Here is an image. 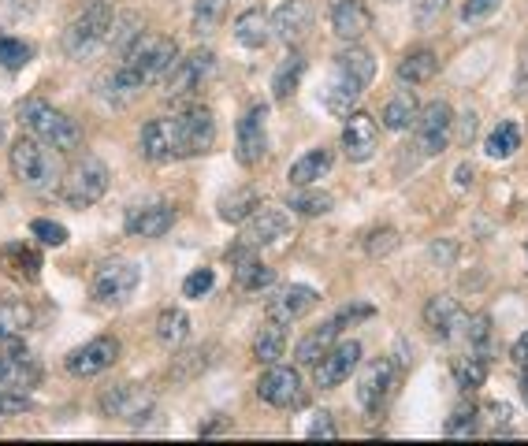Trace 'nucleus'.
<instances>
[{
    "instance_id": "1",
    "label": "nucleus",
    "mask_w": 528,
    "mask_h": 446,
    "mask_svg": "<svg viewBox=\"0 0 528 446\" xmlns=\"http://www.w3.org/2000/svg\"><path fill=\"white\" fill-rule=\"evenodd\" d=\"M123 60L112 67V75L101 79V93H105L112 105H127L134 93H142L146 86L160 82L172 64L179 60V45L172 38H164V34H138V38L123 49Z\"/></svg>"
},
{
    "instance_id": "2",
    "label": "nucleus",
    "mask_w": 528,
    "mask_h": 446,
    "mask_svg": "<svg viewBox=\"0 0 528 446\" xmlns=\"http://www.w3.org/2000/svg\"><path fill=\"white\" fill-rule=\"evenodd\" d=\"M372 75H376V60H372L369 49H361L350 41V49L331 60V79L324 86V108L331 116H350L354 105L361 101V93L369 90Z\"/></svg>"
},
{
    "instance_id": "3",
    "label": "nucleus",
    "mask_w": 528,
    "mask_h": 446,
    "mask_svg": "<svg viewBox=\"0 0 528 446\" xmlns=\"http://www.w3.org/2000/svg\"><path fill=\"white\" fill-rule=\"evenodd\" d=\"M12 175L19 183L34 190V194H49L64 183V164H60V149H53L49 142H41L34 134H19L8 153Z\"/></svg>"
},
{
    "instance_id": "4",
    "label": "nucleus",
    "mask_w": 528,
    "mask_h": 446,
    "mask_svg": "<svg viewBox=\"0 0 528 446\" xmlns=\"http://www.w3.org/2000/svg\"><path fill=\"white\" fill-rule=\"evenodd\" d=\"M19 123H23V131H30L41 142H49L60 153H71V149L82 145L79 123L67 116V112L53 108L49 101H38V97H30V101L19 105Z\"/></svg>"
},
{
    "instance_id": "5",
    "label": "nucleus",
    "mask_w": 528,
    "mask_h": 446,
    "mask_svg": "<svg viewBox=\"0 0 528 446\" xmlns=\"http://www.w3.org/2000/svg\"><path fill=\"white\" fill-rule=\"evenodd\" d=\"M112 19H116V4L112 0H90L64 30V53L71 60H86L97 49H105L108 30H112Z\"/></svg>"
},
{
    "instance_id": "6",
    "label": "nucleus",
    "mask_w": 528,
    "mask_h": 446,
    "mask_svg": "<svg viewBox=\"0 0 528 446\" xmlns=\"http://www.w3.org/2000/svg\"><path fill=\"white\" fill-rule=\"evenodd\" d=\"M164 123H168V138H172L175 160L201 157V153H209L212 145H216V119H212L209 108L190 105V108H183V112L164 116Z\"/></svg>"
},
{
    "instance_id": "7",
    "label": "nucleus",
    "mask_w": 528,
    "mask_h": 446,
    "mask_svg": "<svg viewBox=\"0 0 528 446\" xmlns=\"http://www.w3.org/2000/svg\"><path fill=\"white\" fill-rule=\"evenodd\" d=\"M108 190V164L101 157H82L64 171V183H60V197H64L71 209H90L97 205Z\"/></svg>"
},
{
    "instance_id": "8",
    "label": "nucleus",
    "mask_w": 528,
    "mask_h": 446,
    "mask_svg": "<svg viewBox=\"0 0 528 446\" xmlns=\"http://www.w3.org/2000/svg\"><path fill=\"white\" fill-rule=\"evenodd\" d=\"M138 279H142L138 264L123 261V257H112V261L97 264V272L90 279V294L101 305H123L138 290Z\"/></svg>"
},
{
    "instance_id": "9",
    "label": "nucleus",
    "mask_w": 528,
    "mask_h": 446,
    "mask_svg": "<svg viewBox=\"0 0 528 446\" xmlns=\"http://www.w3.org/2000/svg\"><path fill=\"white\" fill-rule=\"evenodd\" d=\"M101 413L112 420H123V424H146L157 409V394L149 387H138V383H119V387H108L101 394Z\"/></svg>"
},
{
    "instance_id": "10",
    "label": "nucleus",
    "mask_w": 528,
    "mask_h": 446,
    "mask_svg": "<svg viewBox=\"0 0 528 446\" xmlns=\"http://www.w3.org/2000/svg\"><path fill=\"white\" fill-rule=\"evenodd\" d=\"M212 67H216V53L212 49H194L190 56L183 60H175L172 71L164 75V97L168 101H186V97H194L201 90V82L212 75Z\"/></svg>"
},
{
    "instance_id": "11",
    "label": "nucleus",
    "mask_w": 528,
    "mask_h": 446,
    "mask_svg": "<svg viewBox=\"0 0 528 446\" xmlns=\"http://www.w3.org/2000/svg\"><path fill=\"white\" fill-rule=\"evenodd\" d=\"M119 361V339L116 335H97V339L82 342L79 350H71L64 361V368L75 380H93Z\"/></svg>"
},
{
    "instance_id": "12",
    "label": "nucleus",
    "mask_w": 528,
    "mask_h": 446,
    "mask_svg": "<svg viewBox=\"0 0 528 446\" xmlns=\"http://www.w3.org/2000/svg\"><path fill=\"white\" fill-rule=\"evenodd\" d=\"M38 365L27 357V342L23 335H4L0 339V387L12 391H30L38 383Z\"/></svg>"
},
{
    "instance_id": "13",
    "label": "nucleus",
    "mask_w": 528,
    "mask_h": 446,
    "mask_svg": "<svg viewBox=\"0 0 528 446\" xmlns=\"http://www.w3.org/2000/svg\"><path fill=\"white\" fill-rule=\"evenodd\" d=\"M264 119H268V108L264 105H253L246 116L238 119L235 157L242 168H257V164L268 157V127H264Z\"/></svg>"
},
{
    "instance_id": "14",
    "label": "nucleus",
    "mask_w": 528,
    "mask_h": 446,
    "mask_svg": "<svg viewBox=\"0 0 528 446\" xmlns=\"http://www.w3.org/2000/svg\"><path fill=\"white\" fill-rule=\"evenodd\" d=\"M257 394H261V402L276 409H298L305 402V387H302V376H298V368H287V365H268L261 380H257Z\"/></svg>"
},
{
    "instance_id": "15",
    "label": "nucleus",
    "mask_w": 528,
    "mask_h": 446,
    "mask_svg": "<svg viewBox=\"0 0 528 446\" xmlns=\"http://www.w3.org/2000/svg\"><path fill=\"white\" fill-rule=\"evenodd\" d=\"M395 387V365L387 357H376L361 368L357 376V406L365 409L369 417H380V409L387 406V394Z\"/></svg>"
},
{
    "instance_id": "16",
    "label": "nucleus",
    "mask_w": 528,
    "mask_h": 446,
    "mask_svg": "<svg viewBox=\"0 0 528 446\" xmlns=\"http://www.w3.org/2000/svg\"><path fill=\"white\" fill-rule=\"evenodd\" d=\"M450 127H454V112L447 101H432L428 108H421L417 116V149L424 157H439L450 142Z\"/></svg>"
},
{
    "instance_id": "17",
    "label": "nucleus",
    "mask_w": 528,
    "mask_h": 446,
    "mask_svg": "<svg viewBox=\"0 0 528 446\" xmlns=\"http://www.w3.org/2000/svg\"><path fill=\"white\" fill-rule=\"evenodd\" d=\"M465 324H469V313L462 309L458 298H450V294H436V298H428V305H424V328L432 331L439 342L462 339Z\"/></svg>"
},
{
    "instance_id": "18",
    "label": "nucleus",
    "mask_w": 528,
    "mask_h": 446,
    "mask_svg": "<svg viewBox=\"0 0 528 446\" xmlns=\"http://www.w3.org/2000/svg\"><path fill=\"white\" fill-rule=\"evenodd\" d=\"M283 238H291V212L287 209H257L250 220L242 223V238L238 242H246L253 250H261V246H276Z\"/></svg>"
},
{
    "instance_id": "19",
    "label": "nucleus",
    "mask_w": 528,
    "mask_h": 446,
    "mask_svg": "<svg viewBox=\"0 0 528 446\" xmlns=\"http://www.w3.org/2000/svg\"><path fill=\"white\" fill-rule=\"evenodd\" d=\"M357 365H361V342L357 339L335 342L328 354L317 361V387L320 391L339 387V383H346L350 376H354Z\"/></svg>"
},
{
    "instance_id": "20",
    "label": "nucleus",
    "mask_w": 528,
    "mask_h": 446,
    "mask_svg": "<svg viewBox=\"0 0 528 446\" xmlns=\"http://www.w3.org/2000/svg\"><path fill=\"white\" fill-rule=\"evenodd\" d=\"M380 149V127L369 112H350L346 116V127H343V153L354 164H365V160L376 157Z\"/></svg>"
},
{
    "instance_id": "21",
    "label": "nucleus",
    "mask_w": 528,
    "mask_h": 446,
    "mask_svg": "<svg viewBox=\"0 0 528 446\" xmlns=\"http://www.w3.org/2000/svg\"><path fill=\"white\" fill-rule=\"evenodd\" d=\"M320 294L313 287H305V283H291V287L276 290V298H268V320H279V324H287L291 328L294 320H302L317 309Z\"/></svg>"
},
{
    "instance_id": "22",
    "label": "nucleus",
    "mask_w": 528,
    "mask_h": 446,
    "mask_svg": "<svg viewBox=\"0 0 528 446\" xmlns=\"http://www.w3.org/2000/svg\"><path fill=\"white\" fill-rule=\"evenodd\" d=\"M313 30V4L309 0H283L272 12V38L283 45H298Z\"/></svg>"
},
{
    "instance_id": "23",
    "label": "nucleus",
    "mask_w": 528,
    "mask_h": 446,
    "mask_svg": "<svg viewBox=\"0 0 528 446\" xmlns=\"http://www.w3.org/2000/svg\"><path fill=\"white\" fill-rule=\"evenodd\" d=\"M331 30L343 41H361L372 30V12L361 0H335L331 4Z\"/></svg>"
},
{
    "instance_id": "24",
    "label": "nucleus",
    "mask_w": 528,
    "mask_h": 446,
    "mask_svg": "<svg viewBox=\"0 0 528 446\" xmlns=\"http://www.w3.org/2000/svg\"><path fill=\"white\" fill-rule=\"evenodd\" d=\"M175 227L172 205H146L127 212V235L131 238H164Z\"/></svg>"
},
{
    "instance_id": "25",
    "label": "nucleus",
    "mask_w": 528,
    "mask_h": 446,
    "mask_svg": "<svg viewBox=\"0 0 528 446\" xmlns=\"http://www.w3.org/2000/svg\"><path fill=\"white\" fill-rule=\"evenodd\" d=\"M235 41L242 49H264L272 41V15L264 8H246L235 19Z\"/></svg>"
},
{
    "instance_id": "26",
    "label": "nucleus",
    "mask_w": 528,
    "mask_h": 446,
    "mask_svg": "<svg viewBox=\"0 0 528 446\" xmlns=\"http://www.w3.org/2000/svg\"><path fill=\"white\" fill-rule=\"evenodd\" d=\"M339 331H343V320H339V316H335V320H328V324H320V328L309 331V335H305V339L298 342V350H294L298 365H313V368H317L320 357H324V354L331 350V346H335Z\"/></svg>"
},
{
    "instance_id": "27",
    "label": "nucleus",
    "mask_w": 528,
    "mask_h": 446,
    "mask_svg": "<svg viewBox=\"0 0 528 446\" xmlns=\"http://www.w3.org/2000/svg\"><path fill=\"white\" fill-rule=\"evenodd\" d=\"M417 116H421V105H417L413 90H395L383 105V127L387 131H410V127H417Z\"/></svg>"
},
{
    "instance_id": "28",
    "label": "nucleus",
    "mask_w": 528,
    "mask_h": 446,
    "mask_svg": "<svg viewBox=\"0 0 528 446\" xmlns=\"http://www.w3.org/2000/svg\"><path fill=\"white\" fill-rule=\"evenodd\" d=\"M0 264H4V272L12 279H19V283H34V279L41 276V257L30 250V246H23V242L4 246V250H0Z\"/></svg>"
},
{
    "instance_id": "29",
    "label": "nucleus",
    "mask_w": 528,
    "mask_h": 446,
    "mask_svg": "<svg viewBox=\"0 0 528 446\" xmlns=\"http://www.w3.org/2000/svg\"><path fill=\"white\" fill-rule=\"evenodd\" d=\"M138 145H142V157H146L149 164H172L175 160V149H172V138H168V123H164V116L149 119L146 127H142Z\"/></svg>"
},
{
    "instance_id": "30",
    "label": "nucleus",
    "mask_w": 528,
    "mask_h": 446,
    "mask_svg": "<svg viewBox=\"0 0 528 446\" xmlns=\"http://www.w3.org/2000/svg\"><path fill=\"white\" fill-rule=\"evenodd\" d=\"M302 75H305V56L298 53V49H291V53L279 60L276 75H272V97H276L279 105L291 101L294 90L302 86Z\"/></svg>"
},
{
    "instance_id": "31",
    "label": "nucleus",
    "mask_w": 528,
    "mask_h": 446,
    "mask_svg": "<svg viewBox=\"0 0 528 446\" xmlns=\"http://www.w3.org/2000/svg\"><path fill=\"white\" fill-rule=\"evenodd\" d=\"M331 171V149H309L305 157H298L291 164V171H287V183L291 186H313L317 179H324Z\"/></svg>"
},
{
    "instance_id": "32",
    "label": "nucleus",
    "mask_w": 528,
    "mask_h": 446,
    "mask_svg": "<svg viewBox=\"0 0 528 446\" xmlns=\"http://www.w3.org/2000/svg\"><path fill=\"white\" fill-rule=\"evenodd\" d=\"M220 220L224 223H246L253 216V212L261 209V194L253 190V186H238V190H227L224 197H220Z\"/></svg>"
},
{
    "instance_id": "33",
    "label": "nucleus",
    "mask_w": 528,
    "mask_h": 446,
    "mask_svg": "<svg viewBox=\"0 0 528 446\" xmlns=\"http://www.w3.org/2000/svg\"><path fill=\"white\" fill-rule=\"evenodd\" d=\"M283 354H287V324L268 320V324L253 335V357H257L261 365H276Z\"/></svg>"
},
{
    "instance_id": "34",
    "label": "nucleus",
    "mask_w": 528,
    "mask_h": 446,
    "mask_svg": "<svg viewBox=\"0 0 528 446\" xmlns=\"http://www.w3.org/2000/svg\"><path fill=\"white\" fill-rule=\"evenodd\" d=\"M439 71V56L432 49H417V53H406L402 56V64H398V79L410 82V86H424V82H432Z\"/></svg>"
},
{
    "instance_id": "35",
    "label": "nucleus",
    "mask_w": 528,
    "mask_h": 446,
    "mask_svg": "<svg viewBox=\"0 0 528 446\" xmlns=\"http://www.w3.org/2000/svg\"><path fill=\"white\" fill-rule=\"evenodd\" d=\"M34 309H30V302H23V298H4L0 302V339L4 335H27L30 328H34Z\"/></svg>"
},
{
    "instance_id": "36",
    "label": "nucleus",
    "mask_w": 528,
    "mask_h": 446,
    "mask_svg": "<svg viewBox=\"0 0 528 446\" xmlns=\"http://www.w3.org/2000/svg\"><path fill=\"white\" fill-rule=\"evenodd\" d=\"M484 380H488V354L469 350V354L454 357V383L462 391H476V387H484Z\"/></svg>"
},
{
    "instance_id": "37",
    "label": "nucleus",
    "mask_w": 528,
    "mask_h": 446,
    "mask_svg": "<svg viewBox=\"0 0 528 446\" xmlns=\"http://www.w3.org/2000/svg\"><path fill=\"white\" fill-rule=\"evenodd\" d=\"M335 197L328 190H317V186H294V194L287 197V209L298 212V216H324L331 212Z\"/></svg>"
},
{
    "instance_id": "38",
    "label": "nucleus",
    "mask_w": 528,
    "mask_h": 446,
    "mask_svg": "<svg viewBox=\"0 0 528 446\" xmlns=\"http://www.w3.org/2000/svg\"><path fill=\"white\" fill-rule=\"evenodd\" d=\"M157 339L160 346H168V350H179L186 339H190V316L183 309H164L157 316Z\"/></svg>"
},
{
    "instance_id": "39",
    "label": "nucleus",
    "mask_w": 528,
    "mask_h": 446,
    "mask_svg": "<svg viewBox=\"0 0 528 446\" xmlns=\"http://www.w3.org/2000/svg\"><path fill=\"white\" fill-rule=\"evenodd\" d=\"M517 149H521V127L517 123H499L495 131L488 134V142H484V153H488L491 160H506V157H514Z\"/></svg>"
},
{
    "instance_id": "40",
    "label": "nucleus",
    "mask_w": 528,
    "mask_h": 446,
    "mask_svg": "<svg viewBox=\"0 0 528 446\" xmlns=\"http://www.w3.org/2000/svg\"><path fill=\"white\" fill-rule=\"evenodd\" d=\"M227 15V0H194V15H190V27L198 38H209L216 34V27L224 23Z\"/></svg>"
},
{
    "instance_id": "41",
    "label": "nucleus",
    "mask_w": 528,
    "mask_h": 446,
    "mask_svg": "<svg viewBox=\"0 0 528 446\" xmlns=\"http://www.w3.org/2000/svg\"><path fill=\"white\" fill-rule=\"evenodd\" d=\"M138 34H142V19H138L134 12H119L116 19H112V30H108L105 49H116V53H123V49H127V45H131Z\"/></svg>"
},
{
    "instance_id": "42",
    "label": "nucleus",
    "mask_w": 528,
    "mask_h": 446,
    "mask_svg": "<svg viewBox=\"0 0 528 446\" xmlns=\"http://www.w3.org/2000/svg\"><path fill=\"white\" fill-rule=\"evenodd\" d=\"M462 339L469 342V350H480V354H488V350H491V316L488 313L469 316V324H465Z\"/></svg>"
},
{
    "instance_id": "43",
    "label": "nucleus",
    "mask_w": 528,
    "mask_h": 446,
    "mask_svg": "<svg viewBox=\"0 0 528 446\" xmlns=\"http://www.w3.org/2000/svg\"><path fill=\"white\" fill-rule=\"evenodd\" d=\"M209 350H186V354L175 357V365H172V380L186 383V380H194L198 372H205V365H209Z\"/></svg>"
},
{
    "instance_id": "44",
    "label": "nucleus",
    "mask_w": 528,
    "mask_h": 446,
    "mask_svg": "<svg viewBox=\"0 0 528 446\" xmlns=\"http://www.w3.org/2000/svg\"><path fill=\"white\" fill-rule=\"evenodd\" d=\"M30 64V45L15 38H0V67L8 71H23Z\"/></svg>"
},
{
    "instance_id": "45",
    "label": "nucleus",
    "mask_w": 528,
    "mask_h": 446,
    "mask_svg": "<svg viewBox=\"0 0 528 446\" xmlns=\"http://www.w3.org/2000/svg\"><path fill=\"white\" fill-rule=\"evenodd\" d=\"M30 235L38 238L41 246H49V250H60L67 242V227L56 220H34L30 223Z\"/></svg>"
},
{
    "instance_id": "46",
    "label": "nucleus",
    "mask_w": 528,
    "mask_h": 446,
    "mask_svg": "<svg viewBox=\"0 0 528 446\" xmlns=\"http://www.w3.org/2000/svg\"><path fill=\"white\" fill-rule=\"evenodd\" d=\"M398 231L395 227H376V231H369V238H365V250H369V257H387V253L398 250Z\"/></svg>"
},
{
    "instance_id": "47",
    "label": "nucleus",
    "mask_w": 528,
    "mask_h": 446,
    "mask_svg": "<svg viewBox=\"0 0 528 446\" xmlns=\"http://www.w3.org/2000/svg\"><path fill=\"white\" fill-rule=\"evenodd\" d=\"M212 283H216V272H212V268H198V272H190V276L183 279V298L198 302V298H205V294L212 290Z\"/></svg>"
},
{
    "instance_id": "48",
    "label": "nucleus",
    "mask_w": 528,
    "mask_h": 446,
    "mask_svg": "<svg viewBox=\"0 0 528 446\" xmlns=\"http://www.w3.org/2000/svg\"><path fill=\"white\" fill-rule=\"evenodd\" d=\"M473 432H476V409L458 406L447 420V435H454V439H469Z\"/></svg>"
},
{
    "instance_id": "49",
    "label": "nucleus",
    "mask_w": 528,
    "mask_h": 446,
    "mask_svg": "<svg viewBox=\"0 0 528 446\" xmlns=\"http://www.w3.org/2000/svg\"><path fill=\"white\" fill-rule=\"evenodd\" d=\"M34 402L27 398V391H12V387H0V417H19L30 413Z\"/></svg>"
},
{
    "instance_id": "50",
    "label": "nucleus",
    "mask_w": 528,
    "mask_h": 446,
    "mask_svg": "<svg viewBox=\"0 0 528 446\" xmlns=\"http://www.w3.org/2000/svg\"><path fill=\"white\" fill-rule=\"evenodd\" d=\"M238 283H242V290H264V287H272V283H276V272H272V268H264V264L257 261L246 276L238 279Z\"/></svg>"
},
{
    "instance_id": "51",
    "label": "nucleus",
    "mask_w": 528,
    "mask_h": 446,
    "mask_svg": "<svg viewBox=\"0 0 528 446\" xmlns=\"http://www.w3.org/2000/svg\"><path fill=\"white\" fill-rule=\"evenodd\" d=\"M502 0H465L462 4V19L465 23H480V19H488L491 12H499Z\"/></svg>"
},
{
    "instance_id": "52",
    "label": "nucleus",
    "mask_w": 528,
    "mask_h": 446,
    "mask_svg": "<svg viewBox=\"0 0 528 446\" xmlns=\"http://www.w3.org/2000/svg\"><path fill=\"white\" fill-rule=\"evenodd\" d=\"M484 413H488V420H491V428H495V432H510V424H514V409L506 406V402H488V406H484Z\"/></svg>"
},
{
    "instance_id": "53",
    "label": "nucleus",
    "mask_w": 528,
    "mask_h": 446,
    "mask_svg": "<svg viewBox=\"0 0 528 446\" xmlns=\"http://www.w3.org/2000/svg\"><path fill=\"white\" fill-rule=\"evenodd\" d=\"M447 4H450V0H421V4H417V27H421V30L432 27L439 15L447 12Z\"/></svg>"
},
{
    "instance_id": "54",
    "label": "nucleus",
    "mask_w": 528,
    "mask_h": 446,
    "mask_svg": "<svg viewBox=\"0 0 528 446\" xmlns=\"http://www.w3.org/2000/svg\"><path fill=\"white\" fill-rule=\"evenodd\" d=\"M335 424H331V413H317V420L309 424V439H335Z\"/></svg>"
},
{
    "instance_id": "55",
    "label": "nucleus",
    "mask_w": 528,
    "mask_h": 446,
    "mask_svg": "<svg viewBox=\"0 0 528 446\" xmlns=\"http://www.w3.org/2000/svg\"><path fill=\"white\" fill-rule=\"evenodd\" d=\"M514 361H517L521 368H528V331L514 342Z\"/></svg>"
},
{
    "instance_id": "56",
    "label": "nucleus",
    "mask_w": 528,
    "mask_h": 446,
    "mask_svg": "<svg viewBox=\"0 0 528 446\" xmlns=\"http://www.w3.org/2000/svg\"><path fill=\"white\" fill-rule=\"evenodd\" d=\"M432 257H443V261H450V257H454V246H450V242H443V246H432Z\"/></svg>"
},
{
    "instance_id": "57",
    "label": "nucleus",
    "mask_w": 528,
    "mask_h": 446,
    "mask_svg": "<svg viewBox=\"0 0 528 446\" xmlns=\"http://www.w3.org/2000/svg\"><path fill=\"white\" fill-rule=\"evenodd\" d=\"M458 183H473V168H465V164H462V168H458Z\"/></svg>"
},
{
    "instance_id": "58",
    "label": "nucleus",
    "mask_w": 528,
    "mask_h": 446,
    "mask_svg": "<svg viewBox=\"0 0 528 446\" xmlns=\"http://www.w3.org/2000/svg\"><path fill=\"white\" fill-rule=\"evenodd\" d=\"M521 394H525V402H528V368H525V376H521Z\"/></svg>"
},
{
    "instance_id": "59",
    "label": "nucleus",
    "mask_w": 528,
    "mask_h": 446,
    "mask_svg": "<svg viewBox=\"0 0 528 446\" xmlns=\"http://www.w3.org/2000/svg\"><path fill=\"white\" fill-rule=\"evenodd\" d=\"M0 142H4V116H0Z\"/></svg>"
}]
</instances>
